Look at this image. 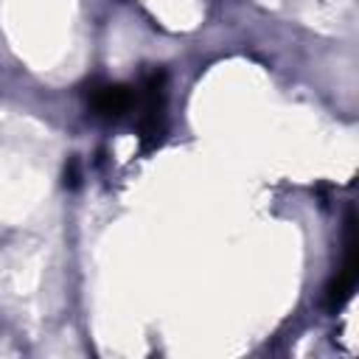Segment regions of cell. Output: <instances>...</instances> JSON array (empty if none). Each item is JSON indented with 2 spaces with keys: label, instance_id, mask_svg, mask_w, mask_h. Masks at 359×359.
Returning a JSON list of instances; mask_svg holds the SVG:
<instances>
[{
  "label": "cell",
  "instance_id": "cell-1",
  "mask_svg": "<svg viewBox=\"0 0 359 359\" xmlns=\"http://www.w3.org/2000/svg\"><path fill=\"white\" fill-rule=\"evenodd\" d=\"M356 272H359V258H356V219H353V210H348V219H345V255H342V266L337 269V278L331 280L328 286V306L331 309H339L353 286H356Z\"/></svg>",
  "mask_w": 359,
  "mask_h": 359
},
{
  "label": "cell",
  "instance_id": "cell-2",
  "mask_svg": "<svg viewBox=\"0 0 359 359\" xmlns=\"http://www.w3.org/2000/svg\"><path fill=\"white\" fill-rule=\"evenodd\" d=\"M137 104V90L123 84H98L90 93V109L98 118H121Z\"/></svg>",
  "mask_w": 359,
  "mask_h": 359
}]
</instances>
